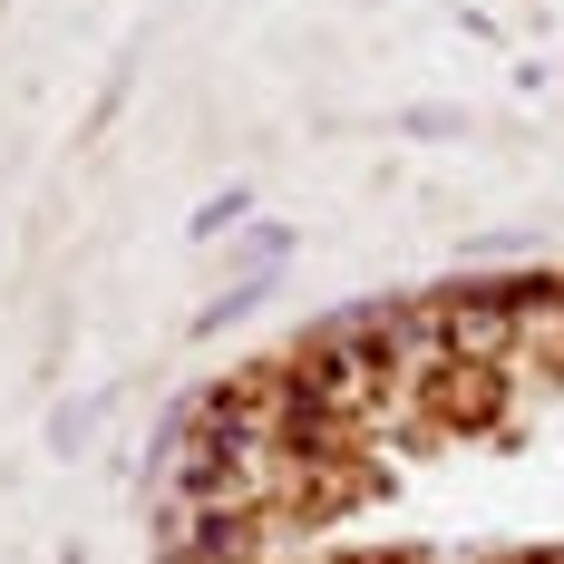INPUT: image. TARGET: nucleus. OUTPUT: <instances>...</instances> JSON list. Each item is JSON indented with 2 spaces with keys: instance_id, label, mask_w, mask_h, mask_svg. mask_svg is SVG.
Returning a JSON list of instances; mask_svg holds the SVG:
<instances>
[{
  "instance_id": "nucleus-1",
  "label": "nucleus",
  "mask_w": 564,
  "mask_h": 564,
  "mask_svg": "<svg viewBox=\"0 0 564 564\" xmlns=\"http://www.w3.org/2000/svg\"><path fill=\"white\" fill-rule=\"evenodd\" d=\"M243 215H253V205H243V195H215V205H205V215H195V234H205V243H215V234H234V225H243Z\"/></svg>"
},
{
  "instance_id": "nucleus-2",
  "label": "nucleus",
  "mask_w": 564,
  "mask_h": 564,
  "mask_svg": "<svg viewBox=\"0 0 564 564\" xmlns=\"http://www.w3.org/2000/svg\"><path fill=\"white\" fill-rule=\"evenodd\" d=\"M68 564H78V555H68Z\"/></svg>"
}]
</instances>
